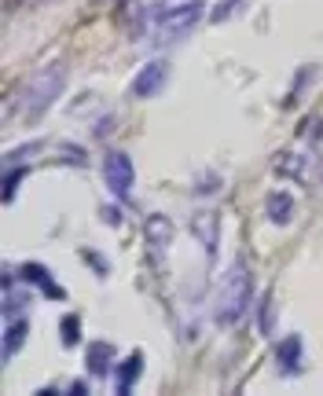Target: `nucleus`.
Masks as SVG:
<instances>
[{"label":"nucleus","mask_w":323,"mask_h":396,"mask_svg":"<svg viewBox=\"0 0 323 396\" xmlns=\"http://www.w3.org/2000/svg\"><path fill=\"white\" fill-rule=\"evenodd\" d=\"M239 4H242V0H224V4H220V8L213 11V22H224V19H228V15H232V11H235Z\"/></svg>","instance_id":"15"},{"label":"nucleus","mask_w":323,"mask_h":396,"mask_svg":"<svg viewBox=\"0 0 323 396\" xmlns=\"http://www.w3.org/2000/svg\"><path fill=\"white\" fill-rule=\"evenodd\" d=\"M250 293H253V279L250 268L242 260H235L228 275H224V286H220V301H217V323L220 326H232L242 319V312L250 305Z\"/></svg>","instance_id":"3"},{"label":"nucleus","mask_w":323,"mask_h":396,"mask_svg":"<svg viewBox=\"0 0 323 396\" xmlns=\"http://www.w3.org/2000/svg\"><path fill=\"white\" fill-rule=\"evenodd\" d=\"M107 359H110V349H107V345H92V349H88V371H92V374H103V371H107Z\"/></svg>","instance_id":"13"},{"label":"nucleus","mask_w":323,"mask_h":396,"mask_svg":"<svg viewBox=\"0 0 323 396\" xmlns=\"http://www.w3.org/2000/svg\"><path fill=\"white\" fill-rule=\"evenodd\" d=\"M147 246H151V257L162 260V253H166V246H169V220L166 217L147 220Z\"/></svg>","instance_id":"7"},{"label":"nucleus","mask_w":323,"mask_h":396,"mask_svg":"<svg viewBox=\"0 0 323 396\" xmlns=\"http://www.w3.org/2000/svg\"><path fill=\"white\" fill-rule=\"evenodd\" d=\"M276 356H279V367H283V374H294L298 371V363H301V338H286L279 349H276Z\"/></svg>","instance_id":"10"},{"label":"nucleus","mask_w":323,"mask_h":396,"mask_svg":"<svg viewBox=\"0 0 323 396\" xmlns=\"http://www.w3.org/2000/svg\"><path fill=\"white\" fill-rule=\"evenodd\" d=\"M206 0H158L147 11V37L151 44H173L184 41L191 29L202 22Z\"/></svg>","instance_id":"1"},{"label":"nucleus","mask_w":323,"mask_h":396,"mask_svg":"<svg viewBox=\"0 0 323 396\" xmlns=\"http://www.w3.org/2000/svg\"><path fill=\"white\" fill-rule=\"evenodd\" d=\"M22 279H26V283H41L48 297H67V290L55 286L52 279H48V272L41 268V264H26V268H22Z\"/></svg>","instance_id":"11"},{"label":"nucleus","mask_w":323,"mask_h":396,"mask_svg":"<svg viewBox=\"0 0 323 396\" xmlns=\"http://www.w3.org/2000/svg\"><path fill=\"white\" fill-rule=\"evenodd\" d=\"M103 180H107V187L114 191L118 198H128L136 173H133V161H128L125 151H110V154H107V161H103Z\"/></svg>","instance_id":"4"},{"label":"nucleus","mask_w":323,"mask_h":396,"mask_svg":"<svg viewBox=\"0 0 323 396\" xmlns=\"http://www.w3.org/2000/svg\"><path fill=\"white\" fill-rule=\"evenodd\" d=\"M195 239L206 246V253L213 257L217 253V213L213 209H202V213H195Z\"/></svg>","instance_id":"6"},{"label":"nucleus","mask_w":323,"mask_h":396,"mask_svg":"<svg viewBox=\"0 0 323 396\" xmlns=\"http://www.w3.org/2000/svg\"><path fill=\"white\" fill-rule=\"evenodd\" d=\"M265 213H268L272 224L283 227V224L294 220V198H290V194H272L268 202H265Z\"/></svg>","instance_id":"8"},{"label":"nucleus","mask_w":323,"mask_h":396,"mask_svg":"<svg viewBox=\"0 0 323 396\" xmlns=\"http://www.w3.org/2000/svg\"><path fill=\"white\" fill-rule=\"evenodd\" d=\"M166 77H169V66L162 62V59H154V62H147V66L136 74L133 92H136V95H158L162 85H166Z\"/></svg>","instance_id":"5"},{"label":"nucleus","mask_w":323,"mask_h":396,"mask_svg":"<svg viewBox=\"0 0 323 396\" xmlns=\"http://www.w3.org/2000/svg\"><path fill=\"white\" fill-rule=\"evenodd\" d=\"M62 88H67V66H62V62L44 66V70H37V74L19 88V99H15V114H19V118H26V121H37L41 114L62 95Z\"/></svg>","instance_id":"2"},{"label":"nucleus","mask_w":323,"mask_h":396,"mask_svg":"<svg viewBox=\"0 0 323 396\" xmlns=\"http://www.w3.org/2000/svg\"><path fill=\"white\" fill-rule=\"evenodd\" d=\"M26 334H29V319H19V316H15L11 326L4 330V359H11L15 352H19V345L26 341Z\"/></svg>","instance_id":"9"},{"label":"nucleus","mask_w":323,"mask_h":396,"mask_svg":"<svg viewBox=\"0 0 323 396\" xmlns=\"http://www.w3.org/2000/svg\"><path fill=\"white\" fill-rule=\"evenodd\" d=\"M136 371H140V356H128V359H125V367L118 371V378H121V382H114V389H118V392H128V389H133V382H136Z\"/></svg>","instance_id":"12"},{"label":"nucleus","mask_w":323,"mask_h":396,"mask_svg":"<svg viewBox=\"0 0 323 396\" xmlns=\"http://www.w3.org/2000/svg\"><path fill=\"white\" fill-rule=\"evenodd\" d=\"M62 341H67V345L77 341V316H67V319H62Z\"/></svg>","instance_id":"14"}]
</instances>
